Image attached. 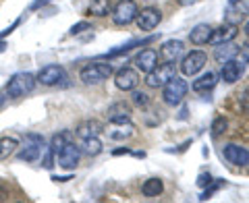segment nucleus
I'll return each mask as SVG.
<instances>
[{"instance_id": "f257e3e1", "label": "nucleus", "mask_w": 249, "mask_h": 203, "mask_svg": "<svg viewBox=\"0 0 249 203\" xmlns=\"http://www.w3.org/2000/svg\"><path fill=\"white\" fill-rule=\"evenodd\" d=\"M36 77L31 73H15L9 81H6V87H4V93L6 98H23L27 93L34 91L36 87Z\"/></svg>"}, {"instance_id": "f03ea898", "label": "nucleus", "mask_w": 249, "mask_h": 203, "mask_svg": "<svg viewBox=\"0 0 249 203\" xmlns=\"http://www.w3.org/2000/svg\"><path fill=\"white\" fill-rule=\"evenodd\" d=\"M177 77V68L175 62H162V65H156L150 73L145 75V85L147 87H164V85Z\"/></svg>"}, {"instance_id": "7ed1b4c3", "label": "nucleus", "mask_w": 249, "mask_h": 203, "mask_svg": "<svg viewBox=\"0 0 249 203\" xmlns=\"http://www.w3.org/2000/svg\"><path fill=\"white\" fill-rule=\"evenodd\" d=\"M42 152H44V137L36 135V133H29L23 139V147L17 152V158L21 162H36V160H40Z\"/></svg>"}, {"instance_id": "20e7f679", "label": "nucleus", "mask_w": 249, "mask_h": 203, "mask_svg": "<svg viewBox=\"0 0 249 203\" xmlns=\"http://www.w3.org/2000/svg\"><path fill=\"white\" fill-rule=\"evenodd\" d=\"M110 75H112V67L108 65V62H89V65H85L81 68L79 79L85 85H91V83H102V81H106Z\"/></svg>"}, {"instance_id": "39448f33", "label": "nucleus", "mask_w": 249, "mask_h": 203, "mask_svg": "<svg viewBox=\"0 0 249 203\" xmlns=\"http://www.w3.org/2000/svg\"><path fill=\"white\" fill-rule=\"evenodd\" d=\"M187 89H189V85H187L185 79L173 77V79L162 87V100H164V104H168V106H178L183 102V98L187 96Z\"/></svg>"}, {"instance_id": "423d86ee", "label": "nucleus", "mask_w": 249, "mask_h": 203, "mask_svg": "<svg viewBox=\"0 0 249 203\" xmlns=\"http://www.w3.org/2000/svg\"><path fill=\"white\" fill-rule=\"evenodd\" d=\"M110 13H112V23L114 25L123 27V25H131V23L135 21L139 9H137V4L133 2V0H119Z\"/></svg>"}, {"instance_id": "0eeeda50", "label": "nucleus", "mask_w": 249, "mask_h": 203, "mask_svg": "<svg viewBox=\"0 0 249 203\" xmlns=\"http://www.w3.org/2000/svg\"><path fill=\"white\" fill-rule=\"evenodd\" d=\"M208 62V54L201 50H193L181 60V73L185 77H196Z\"/></svg>"}, {"instance_id": "6e6552de", "label": "nucleus", "mask_w": 249, "mask_h": 203, "mask_svg": "<svg viewBox=\"0 0 249 203\" xmlns=\"http://www.w3.org/2000/svg\"><path fill=\"white\" fill-rule=\"evenodd\" d=\"M36 81L46 85V87H52V85H60L67 81V71L58 65H48L40 68V73L36 75Z\"/></svg>"}, {"instance_id": "1a4fd4ad", "label": "nucleus", "mask_w": 249, "mask_h": 203, "mask_svg": "<svg viewBox=\"0 0 249 203\" xmlns=\"http://www.w3.org/2000/svg\"><path fill=\"white\" fill-rule=\"evenodd\" d=\"M56 160H58L60 168L73 170V168H77V164H79V160H81V150L73 141H67L65 147L56 153Z\"/></svg>"}, {"instance_id": "9d476101", "label": "nucleus", "mask_w": 249, "mask_h": 203, "mask_svg": "<svg viewBox=\"0 0 249 203\" xmlns=\"http://www.w3.org/2000/svg\"><path fill=\"white\" fill-rule=\"evenodd\" d=\"M139 83V73L131 67H123L119 73L114 75V85L121 91H133Z\"/></svg>"}, {"instance_id": "9b49d317", "label": "nucleus", "mask_w": 249, "mask_h": 203, "mask_svg": "<svg viewBox=\"0 0 249 203\" xmlns=\"http://www.w3.org/2000/svg\"><path fill=\"white\" fill-rule=\"evenodd\" d=\"M162 21V13L158 9H154V6H147V9H143L142 13H137L135 17V23L137 27L142 31H152L158 27V23Z\"/></svg>"}, {"instance_id": "f8f14e48", "label": "nucleus", "mask_w": 249, "mask_h": 203, "mask_svg": "<svg viewBox=\"0 0 249 203\" xmlns=\"http://www.w3.org/2000/svg\"><path fill=\"white\" fill-rule=\"evenodd\" d=\"M239 34V27L235 23H227V25H220L212 29V34H210V44L212 46H218V44H224V42H232Z\"/></svg>"}, {"instance_id": "ddd939ff", "label": "nucleus", "mask_w": 249, "mask_h": 203, "mask_svg": "<svg viewBox=\"0 0 249 203\" xmlns=\"http://www.w3.org/2000/svg\"><path fill=\"white\" fill-rule=\"evenodd\" d=\"M222 155H224V160H227L229 164H235V166H247L249 164V152L245 150V147L235 145V143L224 147Z\"/></svg>"}, {"instance_id": "4468645a", "label": "nucleus", "mask_w": 249, "mask_h": 203, "mask_svg": "<svg viewBox=\"0 0 249 203\" xmlns=\"http://www.w3.org/2000/svg\"><path fill=\"white\" fill-rule=\"evenodd\" d=\"M243 65H241L239 60L231 58L227 62H222V68H220V77L224 83H237L241 79V75H243Z\"/></svg>"}, {"instance_id": "2eb2a0df", "label": "nucleus", "mask_w": 249, "mask_h": 203, "mask_svg": "<svg viewBox=\"0 0 249 203\" xmlns=\"http://www.w3.org/2000/svg\"><path fill=\"white\" fill-rule=\"evenodd\" d=\"M158 65V52H156L154 48H145L142 50L135 56V67H137V71H142V73H150L152 68Z\"/></svg>"}, {"instance_id": "dca6fc26", "label": "nucleus", "mask_w": 249, "mask_h": 203, "mask_svg": "<svg viewBox=\"0 0 249 203\" xmlns=\"http://www.w3.org/2000/svg\"><path fill=\"white\" fill-rule=\"evenodd\" d=\"M106 116H108V120H110V124L131 122V108L124 104V102H116V104H112L108 108Z\"/></svg>"}, {"instance_id": "f3484780", "label": "nucleus", "mask_w": 249, "mask_h": 203, "mask_svg": "<svg viewBox=\"0 0 249 203\" xmlns=\"http://www.w3.org/2000/svg\"><path fill=\"white\" fill-rule=\"evenodd\" d=\"M183 52H185V44L181 40H168L160 46V56L166 62H177Z\"/></svg>"}, {"instance_id": "a211bd4d", "label": "nucleus", "mask_w": 249, "mask_h": 203, "mask_svg": "<svg viewBox=\"0 0 249 203\" xmlns=\"http://www.w3.org/2000/svg\"><path fill=\"white\" fill-rule=\"evenodd\" d=\"M216 83H218V75L212 73V71H208L204 73L201 77H197L196 81H193V91H197V93H206V91H212L216 87Z\"/></svg>"}, {"instance_id": "6ab92c4d", "label": "nucleus", "mask_w": 249, "mask_h": 203, "mask_svg": "<svg viewBox=\"0 0 249 203\" xmlns=\"http://www.w3.org/2000/svg\"><path fill=\"white\" fill-rule=\"evenodd\" d=\"M210 34H212V27L208 23H199V25H196L189 31V42L196 46H204L210 40Z\"/></svg>"}, {"instance_id": "aec40b11", "label": "nucleus", "mask_w": 249, "mask_h": 203, "mask_svg": "<svg viewBox=\"0 0 249 203\" xmlns=\"http://www.w3.org/2000/svg\"><path fill=\"white\" fill-rule=\"evenodd\" d=\"M239 54V46L235 44H231V42H224V44H218L216 46V50H214V58L218 62H227L231 58H235Z\"/></svg>"}, {"instance_id": "412c9836", "label": "nucleus", "mask_w": 249, "mask_h": 203, "mask_svg": "<svg viewBox=\"0 0 249 203\" xmlns=\"http://www.w3.org/2000/svg\"><path fill=\"white\" fill-rule=\"evenodd\" d=\"M110 11H112L110 0H89L88 15H93V17H108Z\"/></svg>"}, {"instance_id": "4be33fe9", "label": "nucleus", "mask_w": 249, "mask_h": 203, "mask_svg": "<svg viewBox=\"0 0 249 203\" xmlns=\"http://www.w3.org/2000/svg\"><path fill=\"white\" fill-rule=\"evenodd\" d=\"M102 150H104V145H102V141L98 139V135H91V137H85L83 139V153L85 155H100L102 153Z\"/></svg>"}, {"instance_id": "5701e85b", "label": "nucleus", "mask_w": 249, "mask_h": 203, "mask_svg": "<svg viewBox=\"0 0 249 203\" xmlns=\"http://www.w3.org/2000/svg\"><path fill=\"white\" fill-rule=\"evenodd\" d=\"M19 141L15 137H0V160H6L17 152Z\"/></svg>"}, {"instance_id": "b1692460", "label": "nucleus", "mask_w": 249, "mask_h": 203, "mask_svg": "<svg viewBox=\"0 0 249 203\" xmlns=\"http://www.w3.org/2000/svg\"><path fill=\"white\" fill-rule=\"evenodd\" d=\"M162 191H164V185H162L160 178H147V181L142 185V193L145 197H158Z\"/></svg>"}, {"instance_id": "393cba45", "label": "nucleus", "mask_w": 249, "mask_h": 203, "mask_svg": "<svg viewBox=\"0 0 249 203\" xmlns=\"http://www.w3.org/2000/svg\"><path fill=\"white\" fill-rule=\"evenodd\" d=\"M110 139H127V137H131L133 135V124L131 122H123V124H112V129H110Z\"/></svg>"}, {"instance_id": "a878e982", "label": "nucleus", "mask_w": 249, "mask_h": 203, "mask_svg": "<svg viewBox=\"0 0 249 203\" xmlns=\"http://www.w3.org/2000/svg\"><path fill=\"white\" fill-rule=\"evenodd\" d=\"M102 131V127H100L98 122H83V124H79V129H77V135H79L81 139H85V137H91V135H98V133Z\"/></svg>"}, {"instance_id": "bb28decb", "label": "nucleus", "mask_w": 249, "mask_h": 203, "mask_svg": "<svg viewBox=\"0 0 249 203\" xmlns=\"http://www.w3.org/2000/svg\"><path fill=\"white\" fill-rule=\"evenodd\" d=\"M69 141V135L67 133H56V135L52 137V141H50V150H52V153L56 155L62 147H65V143Z\"/></svg>"}, {"instance_id": "cd10ccee", "label": "nucleus", "mask_w": 249, "mask_h": 203, "mask_svg": "<svg viewBox=\"0 0 249 203\" xmlns=\"http://www.w3.org/2000/svg\"><path fill=\"white\" fill-rule=\"evenodd\" d=\"M133 104L139 106V108H145L147 104H150V96H147L145 91H135L133 89Z\"/></svg>"}, {"instance_id": "c85d7f7f", "label": "nucleus", "mask_w": 249, "mask_h": 203, "mask_svg": "<svg viewBox=\"0 0 249 203\" xmlns=\"http://www.w3.org/2000/svg\"><path fill=\"white\" fill-rule=\"evenodd\" d=\"M224 131H227V118H224V116H218L212 124V135L218 137V135H222Z\"/></svg>"}, {"instance_id": "c756f323", "label": "nucleus", "mask_w": 249, "mask_h": 203, "mask_svg": "<svg viewBox=\"0 0 249 203\" xmlns=\"http://www.w3.org/2000/svg\"><path fill=\"white\" fill-rule=\"evenodd\" d=\"M88 29H91V27H89V23H88V21H81V23H77V25H73L69 34H71V35H79L81 31H88Z\"/></svg>"}, {"instance_id": "7c9ffc66", "label": "nucleus", "mask_w": 249, "mask_h": 203, "mask_svg": "<svg viewBox=\"0 0 249 203\" xmlns=\"http://www.w3.org/2000/svg\"><path fill=\"white\" fill-rule=\"evenodd\" d=\"M214 181H212V176H210V174H199L197 176V185L199 186H208V185H212Z\"/></svg>"}, {"instance_id": "2f4dec72", "label": "nucleus", "mask_w": 249, "mask_h": 203, "mask_svg": "<svg viewBox=\"0 0 249 203\" xmlns=\"http://www.w3.org/2000/svg\"><path fill=\"white\" fill-rule=\"evenodd\" d=\"M239 52H241V56H243V60H245L247 65H249V40H247L243 46H241V48H239Z\"/></svg>"}, {"instance_id": "473e14b6", "label": "nucleus", "mask_w": 249, "mask_h": 203, "mask_svg": "<svg viewBox=\"0 0 249 203\" xmlns=\"http://www.w3.org/2000/svg\"><path fill=\"white\" fill-rule=\"evenodd\" d=\"M48 2H52V0H34L29 9H31V11H37V9H42V6H46Z\"/></svg>"}, {"instance_id": "72a5a7b5", "label": "nucleus", "mask_w": 249, "mask_h": 203, "mask_svg": "<svg viewBox=\"0 0 249 203\" xmlns=\"http://www.w3.org/2000/svg\"><path fill=\"white\" fill-rule=\"evenodd\" d=\"M181 6H191V4H196V2H199V0H177Z\"/></svg>"}, {"instance_id": "f704fd0d", "label": "nucleus", "mask_w": 249, "mask_h": 203, "mask_svg": "<svg viewBox=\"0 0 249 203\" xmlns=\"http://www.w3.org/2000/svg\"><path fill=\"white\" fill-rule=\"evenodd\" d=\"M52 181L54 183H67V181H71V176H52Z\"/></svg>"}, {"instance_id": "c9c22d12", "label": "nucleus", "mask_w": 249, "mask_h": 203, "mask_svg": "<svg viewBox=\"0 0 249 203\" xmlns=\"http://www.w3.org/2000/svg\"><path fill=\"white\" fill-rule=\"evenodd\" d=\"M4 102H6V93H2V91H0V108L4 106Z\"/></svg>"}, {"instance_id": "e433bc0d", "label": "nucleus", "mask_w": 249, "mask_h": 203, "mask_svg": "<svg viewBox=\"0 0 249 203\" xmlns=\"http://www.w3.org/2000/svg\"><path fill=\"white\" fill-rule=\"evenodd\" d=\"M245 34L249 35V21H247V25H245Z\"/></svg>"}, {"instance_id": "4c0bfd02", "label": "nucleus", "mask_w": 249, "mask_h": 203, "mask_svg": "<svg viewBox=\"0 0 249 203\" xmlns=\"http://www.w3.org/2000/svg\"><path fill=\"white\" fill-rule=\"evenodd\" d=\"M231 2H241V0H231Z\"/></svg>"}]
</instances>
